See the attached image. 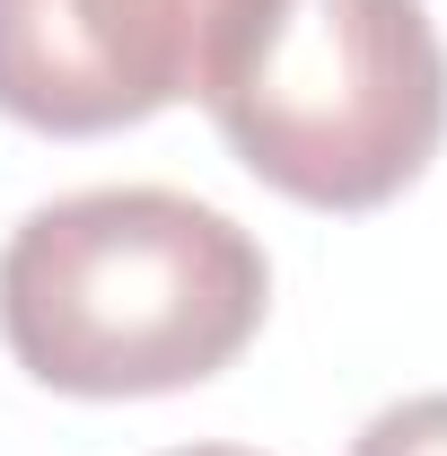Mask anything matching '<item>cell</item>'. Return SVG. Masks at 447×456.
Instances as JSON below:
<instances>
[{
  "label": "cell",
  "mask_w": 447,
  "mask_h": 456,
  "mask_svg": "<svg viewBox=\"0 0 447 456\" xmlns=\"http://www.w3.org/2000/svg\"><path fill=\"white\" fill-rule=\"evenodd\" d=\"M272 264L220 202L175 184H88L36 202L0 246L9 360L79 403L175 395L264 334Z\"/></svg>",
  "instance_id": "obj_1"
},
{
  "label": "cell",
  "mask_w": 447,
  "mask_h": 456,
  "mask_svg": "<svg viewBox=\"0 0 447 456\" xmlns=\"http://www.w3.org/2000/svg\"><path fill=\"white\" fill-rule=\"evenodd\" d=\"M237 167L307 211H386L447 141L430 0H255L202 79Z\"/></svg>",
  "instance_id": "obj_2"
},
{
  "label": "cell",
  "mask_w": 447,
  "mask_h": 456,
  "mask_svg": "<svg viewBox=\"0 0 447 456\" xmlns=\"http://www.w3.org/2000/svg\"><path fill=\"white\" fill-rule=\"evenodd\" d=\"M255 0H0V114L97 141L202 97Z\"/></svg>",
  "instance_id": "obj_3"
},
{
  "label": "cell",
  "mask_w": 447,
  "mask_h": 456,
  "mask_svg": "<svg viewBox=\"0 0 447 456\" xmlns=\"http://www.w3.org/2000/svg\"><path fill=\"white\" fill-rule=\"evenodd\" d=\"M351 456H447V395H403V403H386V412L351 439Z\"/></svg>",
  "instance_id": "obj_4"
},
{
  "label": "cell",
  "mask_w": 447,
  "mask_h": 456,
  "mask_svg": "<svg viewBox=\"0 0 447 456\" xmlns=\"http://www.w3.org/2000/svg\"><path fill=\"white\" fill-rule=\"evenodd\" d=\"M167 456H264V448H220V439H202V448H167Z\"/></svg>",
  "instance_id": "obj_5"
}]
</instances>
